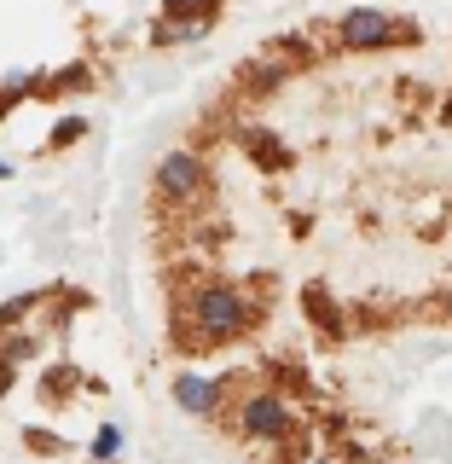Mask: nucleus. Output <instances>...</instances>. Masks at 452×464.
I'll use <instances>...</instances> for the list:
<instances>
[{"label":"nucleus","mask_w":452,"mask_h":464,"mask_svg":"<svg viewBox=\"0 0 452 464\" xmlns=\"http://www.w3.org/2000/svg\"><path fill=\"white\" fill-rule=\"evenodd\" d=\"M261 319H267V302L244 279L197 273V279H186L180 296H174V314H168L174 331L168 337H174V348H186V354H209V348L244 343Z\"/></svg>","instance_id":"f257e3e1"},{"label":"nucleus","mask_w":452,"mask_h":464,"mask_svg":"<svg viewBox=\"0 0 452 464\" xmlns=\"http://www.w3.org/2000/svg\"><path fill=\"white\" fill-rule=\"evenodd\" d=\"M232 435H238L244 447H261V453H273L279 441H290L308 418L296 412V401L284 395V389H273V383H255V389H244L238 401H232ZM221 418V424H226Z\"/></svg>","instance_id":"f03ea898"},{"label":"nucleus","mask_w":452,"mask_h":464,"mask_svg":"<svg viewBox=\"0 0 452 464\" xmlns=\"http://www.w3.org/2000/svg\"><path fill=\"white\" fill-rule=\"evenodd\" d=\"M424 41V29H418L412 18H400V12L389 6H348L337 24H331V47L337 53H400V47H418Z\"/></svg>","instance_id":"7ed1b4c3"},{"label":"nucleus","mask_w":452,"mask_h":464,"mask_svg":"<svg viewBox=\"0 0 452 464\" xmlns=\"http://www.w3.org/2000/svg\"><path fill=\"white\" fill-rule=\"evenodd\" d=\"M151 192H157V209H180V215L203 209V203L215 198L209 157H203L197 145H174V151H163V163H157V174H151Z\"/></svg>","instance_id":"20e7f679"},{"label":"nucleus","mask_w":452,"mask_h":464,"mask_svg":"<svg viewBox=\"0 0 452 464\" xmlns=\"http://www.w3.org/2000/svg\"><path fill=\"white\" fill-rule=\"evenodd\" d=\"M313 58H319V47H308V41H296V35H290V41H267L255 58H244V64H238L232 87H238L244 99H267L273 87H284L296 70H308Z\"/></svg>","instance_id":"39448f33"},{"label":"nucleus","mask_w":452,"mask_h":464,"mask_svg":"<svg viewBox=\"0 0 452 464\" xmlns=\"http://www.w3.org/2000/svg\"><path fill=\"white\" fill-rule=\"evenodd\" d=\"M232 389H238L232 372H192V366H180L168 377L174 406H180L186 418H197V424H221V412L232 406Z\"/></svg>","instance_id":"423d86ee"},{"label":"nucleus","mask_w":452,"mask_h":464,"mask_svg":"<svg viewBox=\"0 0 452 464\" xmlns=\"http://www.w3.org/2000/svg\"><path fill=\"white\" fill-rule=\"evenodd\" d=\"M302 314H308V325H313V337L325 343V348H342L348 337H354V314L337 302V290L331 285H319V279H308L302 285Z\"/></svg>","instance_id":"0eeeda50"},{"label":"nucleus","mask_w":452,"mask_h":464,"mask_svg":"<svg viewBox=\"0 0 452 464\" xmlns=\"http://www.w3.org/2000/svg\"><path fill=\"white\" fill-rule=\"evenodd\" d=\"M29 87H35L41 105H58V99L93 93V64H87V58H76V64H58V70H29Z\"/></svg>","instance_id":"6e6552de"},{"label":"nucleus","mask_w":452,"mask_h":464,"mask_svg":"<svg viewBox=\"0 0 452 464\" xmlns=\"http://www.w3.org/2000/svg\"><path fill=\"white\" fill-rule=\"evenodd\" d=\"M238 151L250 157L261 174H290V163H296V151H290L273 128H238Z\"/></svg>","instance_id":"1a4fd4ad"},{"label":"nucleus","mask_w":452,"mask_h":464,"mask_svg":"<svg viewBox=\"0 0 452 464\" xmlns=\"http://www.w3.org/2000/svg\"><path fill=\"white\" fill-rule=\"evenodd\" d=\"M41 308H47V290H18V296H6L0 302V337H6V331H24L29 319H35V331H41Z\"/></svg>","instance_id":"9d476101"},{"label":"nucleus","mask_w":452,"mask_h":464,"mask_svg":"<svg viewBox=\"0 0 452 464\" xmlns=\"http://www.w3.org/2000/svg\"><path fill=\"white\" fill-rule=\"evenodd\" d=\"M157 12L174 24H197V29H215V18L226 12V0H157Z\"/></svg>","instance_id":"9b49d317"},{"label":"nucleus","mask_w":452,"mask_h":464,"mask_svg":"<svg viewBox=\"0 0 452 464\" xmlns=\"http://www.w3.org/2000/svg\"><path fill=\"white\" fill-rule=\"evenodd\" d=\"M82 140H87V116H82V111H70V116H58V122H53V134L41 140V151L58 157V151H76Z\"/></svg>","instance_id":"f8f14e48"},{"label":"nucleus","mask_w":452,"mask_h":464,"mask_svg":"<svg viewBox=\"0 0 452 464\" xmlns=\"http://www.w3.org/2000/svg\"><path fill=\"white\" fill-rule=\"evenodd\" d=\"M76 389H82L76 366H47V372H41V401H47V406H64Z\"/></svg>","instance_id":"ddd939ff"},{"label":"nucleus","mask_w":452,"mask_h":464,"mask_svg":"<svg viewBox=\"0 0 452 464\" xmlns=\"http://www.w3.org/2000/svg\"><path fill=\"white\" fill-rule=\"evenodd\" d=\"M24 447L35 459H70V453H76V447H70L58 430H47V424H24Z\"/></svg>","instance_id":"4468645a"},{"label":"nucleus","mask_w":452,"mask_h":464,"mask_svg":"<svg viewBox=\"0 0 452 464\" xmlns=\"http://www.w3.org/2000/svg\"><path fill=\"white\" fill-rule=\"evenodd\" d=\"M0 354H6L12 366H35L41 360V331H6V337H0Z\"/></svg>","instance_id":"2eb2a0df"},{"label":"nucleus","mask_w":452,"mask_h":464,"mask_svg":"<svg viewBox=\"0 0 452 464\" xmlns=\"http://www.w3.org/2000/svg\"><path fill=\"white\" fill-rule=\"evenodd\" d=\"M29 99H35V87H29V70L6 76V82H0V122H12V111L29 105Z\"/></svg>","instance_id":"dca6fc26"},{"label":"nucleus","mask_w":452,"mask_h":464,"mask_svg":"<svg viewBox=\"0 0 452 464\" xmlns=\"http://www.w3.org/2000/svg\"><path fill=\"white\" fill-rule=\"evenodd\" d=\"M209 29H197V24H174V18H157L151 29V47H174V41H203Z\"/></svg>","instance_id":"f3484780"},{"label":"nucleus","mask_w":452,"mask_h":464,"mask_svg":"<svg viewBox=\"0 0 452 464\" xmlns=\"http://www.w3.org/2000/svg\"><path fill=\"white\" fill-rule=\"evenodd\" d=\"M116 453H122V430H116V424H99V435L87 441V464H111Z\"/></svg>","instance_id":"a211bd4d"},{"label":"nucleus","mask_w":452,"mask_h":464,"mask_svg":"<svg viewBox=\"0 0 452 464\" xmlns=\"http://www.w3.org/2000/svg\"><path fill=\"white\" fill-rule=\"evenodd\" d=\"M18 372H24V366H12V360H6V354H0V401H6V395H12V389H18Z\"/></svg>","instance_id":"6ab92c4d"},{"label":"nucleus","mask_w":452,"mask_h":464,"mask_svg":"<svg viewBox=\"0 0 452 464\" xmlns=\"http://www.w3.org/2000/svg\"><path fill=\"white\" fill-rule=\"evenodd\" d=\"M342 464H389V459H383V453H360V447H354V453H348Z\"/></svg>","instance_id":"aec40b11"},{"label":"nucleus","mask_w":452,"mask_h":464,"mask_svg":"<svg viewBox=\"0 0 452 464\" xmlns=\"http://www.w3.org/2000/svg\"><path fill=\"white\" fill-rule=\"evenodd\" d=\"M441 319H447V325H452V285L441 290Z\"/></svg>","instance_id":"412c9836"},{"label":"nucleus","mask_w":452,"mask_h":464,"mask_svg":"<svg viewBox=\"0 0 452 464\" xmlns=\"http://www.w3.org/2000/svg\"><path fill=\"white\" fill-rule=\"evenodd\" d=\"M302 464H342L337 453H313V459H302Z\"/></svg>","instance_id":"4be33fe9"},{"label":"nucleus","mask_w":452,"mask_h":464,"mask_svg":"<svg viewBox=\"0 0 452 464\" xmlns=\"http://www.w3.org/2000/svg\"><path fill=\"white\" fill-rule=\"evenodd\" d=\"M12 180V163H6V157H0V186H6Z\"/></svg>","instance_id":"5701e85b"}]
</instances>
